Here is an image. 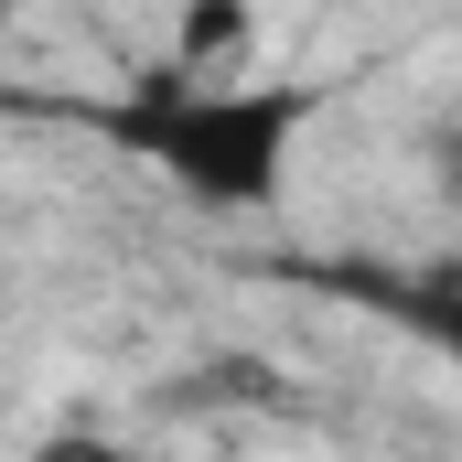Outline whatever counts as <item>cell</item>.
<instances>
[{"label": "cell", "instance_id": "1", "mask_svg": "<svg viewBox=\"0 0 462 462\" xmlns=\"http://www.w3.org/2000/svg\"><path fill=\"white\" fill-rule=\"evenodd\" d=\"M97 140H118L129 162H151L162 183H183L205 216H258L291 183V151L312 129V87H216L194 65L97 97Z\"/></svg>", "mask_w": 462, "mask_h": 462}, {"label": "cell", "instance_id": "2", "mask_svg": "<svg viewBox=\"0 0 462 462\" xmlns=\"http://www.w3.org/2000/svg\"><path fill=\"white\" fill-rule=\"evenodd\" d=\"M334 291H355L376 323H398L409 345H430L462 376V269H345Z\"/></svg>", "mask_w": 462, "mask_h": 462}, {"label": "cell", "instance_id": "3", "mask_svg": "<svg viewBox=\"0 0 462 462\" xmlns=\"http://www.w3.org/2000/svg\"><path fill=\"white\" fill-rule=\"evenodd\" d=\"M247 22H258L247 0H194V11H183V43H172V65H194V76H216V65L236 54V43H247Z\"/></svg>", "mask_w": 462, "mask_h": 462}]
</instances>
